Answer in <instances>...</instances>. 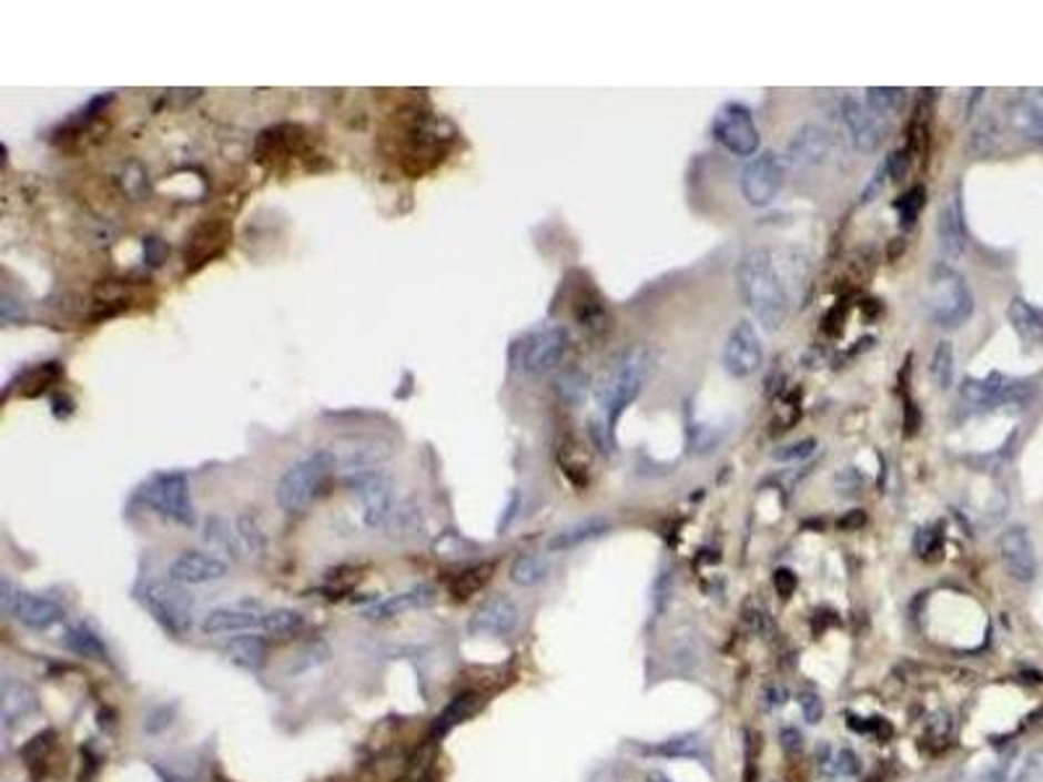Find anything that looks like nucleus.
Listing matches in <instances>:
<instances>
[{
	"label": "nucleus",
	"instance_id": "obj_1",
	"mask_svg": "<svg viewBox=\"0 0 1043 782\" xmlns=\"http://www.w3.org/2000/svg\"><path fill=\"white\" fill-rule=\"evenodd\" d=\"M739 290L767 332H778L791 311V297L767 248H751L739 261Z\"/></svg>",
	"mask_w": 1043,
	"mask_h": 782
},
{
	"label": "nucleus",
	"instance_id": "obj_2",
	"mask_svg": "<svg viewBox=\"0 0 1043 782\" xmlns=\"http://www.w3.org/2000/svg\"><path fill=\"white\" fill-rule=\"evenodd\" d=\"M652 365V355L650 349L637 345L629 347L626 353L618 357L614 370L602 378V384L598 386V405L602 413H606V423H608V436L616 434L618 420H621L624 409L631 405L642 392L645 378L650 374Z\"/></svg>",
	"mask_w": 1043,
	"mask_h": 782
},
{
	"label": "nucleus",
	"instance_id": "obj_3",
	"mask_svg": "<svg viewBox=\"0 0 1043 782\" xmlns=\"http://www.w3.org/2000/svg\"><path fill=\"white\" fill-rule=\"evenodd\" d=\"M340 469L337 454L330 449H318L308 454V457L297 459L290 465L285 473L280 475L277 488H274V498L277 506L285 514H301L316 501L326 480L332 478Z\"/></svg>",
	"mask_w": 1043,
	"mask_h": 782
},
{
	"label": "nucleus",
	"instance_id": "obj_4",
	"mask_svg": "<svg viewBox=\"0 0 1043 782\" xmlns=\"http://www.w3.org/2000/svg\"><path fill=\"white\" fill-rule=\"evenodd\" d=\"M926 308L929 316L944 329H958L960 324H965L973 316V293L963 274L948 264H936L929 277Z\"/></svg>",
	"mask_w": 1043,
	"mask_h": 782
},
{
	"label": "nucleus",
	"instance_id": "obj_5",
	"mask_svg": "<svg viewBox=\"0 0 1043 782\" xmlns=\"http://www.w3.org/2000/svg\"><path fill=\"white\" fill-rule=\"evenodd\" d=\"M141 501H144L162 519L173 521L178 527L196 525V509H193L191 483L183 473L170 469V473H156L141 488Z\"/></svg>",
	"mask_w": 1043,
	"mask_h": 782
},
{
	"label": "nucleus",
	"instance_id": "obj_6",
	"mask_svg": "<svg viewBox=\"0 0 1043 782\" xmlns=\"http://www.w3.org/2000/svg\"><path fill=\"white\" fill-rule=\"evenodd\" d=\"M1035 397V386L1027 378H1012L989 374L986 378H965L960 386V399L965 407L983 413L996 407H1027Z\"/></svg>",
	"mask_w": 1043,
	"mask_h": 782
},
{
	"label": "nucleus",
	"instance_id": "obj_7",
	"mask_svg": "<svg viewBox=\"0 0 1043 782\" xmlns=\"http://www.w3.org/2000/svg\"><path fill=\"white\" fill-rule=\"evenodd\" d=\"M345 486L363 509V525L368 530H384L389 525L394 509V480L384 469H363V473H347Z\"/></svg>",
	"mask_w": 1043,
	"mask_h": 782
},
{
	"label": "nucleus",
	"instance_id": "obj_8",
	"mask_svg": "<svg viewBox=\"0 0 1043 782\" xmlns=\"http://www.w3.org/2000/svg\"><path fill=\"white\" fill-rule=\"evenodd\" d=\"M144 606L156 623L173 637L189 634L196 616V602L183 585L175 582H152L144 590Z\"/></svg>",
	"mask_w": 1043,
	"mask_h": 782
},
{
	"label": "nucleus",
	"instance_id": "obj_9",
	"mask_svg": "<svg viewBox=\"0 0 1043 782\" xmlns=\"http://www.w3.org/2000/svg\"><path fill=\"white\" fill-rule=\"evenodd\" d=\"M0 608L9 613L13 621L32 631H50L65 618V608L50 595L29 592L13 587L9 579L0 582Z\"/></svg>",
	"mask_w": 1043,
	"mask_h": 782
},
{
	"label": "nucleus",
	"instance_id": "obj_10",
	"mask_svg": "<svg viewBox=\"0 0 1043 782\" xmlns=\"http://www.w3.org/2000/svg\"><path fill=\"white\" fill-rule=\"evenodd\" d=\"M712 136L736 156H755L759 149V131L749 108L739 102L722 104L712 121Z\"/></svg>",
	"mask_w": 1043,
	"mask_h": 782
},
{
	"label": "nucleus",
	"instance_id": "obj_11",
	"mask_svg": "<svg viewBox=\"0 0 1043 782\" xmlns=\"http://www.w3.org/2000/svg\"><path fill=\"white\" fill-rule=\"evenodd\" d=\"M569 349V332L564 326H546L530 334L519 349V365L527 376H546L561 365Z\"/></svg>",
	"mask_w": 1043,
	"mask_h": 782
},
{
	"label": "nucleus",
	"instance_id": "obj_12",
	"mask_svg": "<svg viewBox=\"0 0 1043 782\" xmlns=\"http://www.w3.org/2000/svg\"><path fill=\"white\" fill-rule=\"evenodd\" d=\"M786 183V165L774 152H762L743 167L741 193L751 206H767Z\"/></svg>",
	"mask_w": 1043,
	"mask_h": 782
},
{
	"label": "nucleus",
	"instance_id": "obj_13",
	"mask_svg": "<svg viewBox=\"0 0 1043 782\" xmlns=\"http://www.w3.org/2000/svg\"><path fill=\"white\" fill-rule=\"evenodd\" d=\"M840 115H843L848 136H851L859 152L871 154L882 146V141L887 139V121L869 108L867 100L845 97L843 104H840Z\"/></svg>",
	"mask_w": 1043,
	"mask_h": 782
},
{
	"label": "nucleus",
	"instance_id": "obj_14",
	"mask_svg": "<svg viewBox=\"0 0 1043 782\" xmlns=\"http://www.w3.org/2000/svg\"><path fill=\"white\" fill-rule=\"evenodd\" d=\"M764 349H762V339L755 329V324L741 322L730 329L726 347H722V365H726V374L733 378H747L751 374H757V368L762 365Z\"/></svg>",
	"mask_w": 1043,
	"mask_h": 782
},
{
	"label": "nucleus",
	"instance_id": "obj_15",
	"mask_svg": "<svg viewBox=\"0 0 1043 782\" xmlns=\"http://www.w3.org/2000/svg\"><path fill=\"white\" fill-rule=\"evenodd\" d=\"M266 608L259 602H233V606L212 608L201 618V631L206 637H237V634H253L261 631V621H264Z\"/></svg>",
	"mask_w": 1043,
	"mask_h": 782
},
{
	"label": "nucleus",
	"instance_id": "obj_16",
	"mask_svg": "<svg viewBox=\"0 0 1043 782\" xmlns=\"http://www.w3.org/2000/svg\"><path fill=\"white\" fill-rule=\"evenodd\" d=\"M1000 558L1007 577L1017 585H1031L1039 577V558L1025 527L1012 525L1000 535Z\"/></svg>",
	"mask_w": 1043,
	"mask_h": 782
},
{
	"label": "nucleus",
	"instance_id": "obj_17",
	"mask_svg": "<svg viewBox=\"0 0 1043 782\" xmlns=\"http://www.w3.org/2000/svg\"><path fill=\"white\" fill-rule=\"evenodd\" d=\"M230 573V566L214 554H201V550H183L181 556L173 558L168 566V579L183 587H199L212 585L225 579Z\"/></svg>",
	"mask_w": 1043,
	"mask_h": 782
},
{
	"label": "nucleus",
	"instance_id": "obj_18",
	"mask_svg": "<svg viewBox=\"0 0 1043 782\" xmlns=\"http://www.w3.org/2000/svg\"><path fill=\"white\" fill-rule=\"evenodd\" d=\"M936 243L942 258L960 261L968 245V230H965V212L963 201H960V191H952L948 199L939 206L936 217Z\"/></svg>",
	"mask_w": 1043,
	"mask_h": 782
},
{
	"label": "nucleus",
	"instance_id": "obj_19",
	"mask_svg": "<svg viewBox=\"0 0 1043 782\" xmlns=\"http://www.w3.org/2000/svg\"><path fill=\"white\" fill-rule=\"evenodd\" d=\"M519 626V608L509 595H494L469 618V634L509 637Z\"/></svg>",
	"mask_w": 1043,
	"mask_h": 782
},
{
	"label": "nucleus",
	"instance_id": "obj_20",
	"mask_svg": "<svg viewBox=\"0 0 1043 782\" xmlns=\"http://www.w3.org/2000/svg\"><path fill=\"white\" fill-rule=\"evenodd\" d=\"M436 600H438L436 587L413 585V587H407V590L389 595V598L376 600L374 606L365 608V618H371V621H392V618L413 613V610H426L434 606Z\"/></svg>",
	"mask_w": 1043,
	"mask_h": 782
},
{
	"label": "nucleus",
	"instance_id": "obj_21",
	"mask_svg": "<svg viewBox=\"0 0 1043 782\" xmlns=\"http://www.w3.org/2000/svg\"><path fill=\"white\" fill-rule=\"evenodd\" d=\"M37 712V694L21 678L6 676L0 687V720L6 733H13L21 722H27Z\"/></svg>",
	"mask_w": 1043,
	"mask_h": 782
},
{
	"label": "nucleus",
	"instance_id": "obj_22",
	"mask_svg": "<svg viewBox=\"0 0 1043 782\" xmlns=\"http://www.w3.org/2000/svg\"><path fill=\"white\" fill-rule=\"evenodd\" d=\"M830 149L832 136L827 133V129L817 123H807L793 133L791 144H788V160H791L796 167H811L824 162L827 156H830Z\"/></svg>",
	"mask_w": 1043,
	"mask_h": 782
},
{
	"label": "nucleus",
	"instance_id": "obj_23",
	"mask_svg": "<svg viewBox=\"0 0 1043 782\" xmlns=\"http://www.w3.org/2000/svg\"><path fill=\"white\" fill-rule=\"evenodd\" d=\"M1010 123L1020 136L1043 146V89H1025L1010 104Z\"/></svg>",
	"mask_w": 1043,
	"mask_h": 782
},
{
	"label": "nucleus",
	"instance_id": "obj_24",
	"mask_svg": "<svg viewBox=\"0 0 1043 782\" xmlns=\"http://www.w3.org/2000/svg\"><path fill=\"white\" fill-rule=\"evenodd\" d=\"M1007 318L1012 332L1017 334V339L1023 342L1025 347H1039L1043 345V311L1035 308L1033 303H1027L1025 297H1012V303L1007 305Z\"/></svg>",
	"mask_w": 1043,
	"mask_h": 782
},
{
	"label": "nucleus",
	"instance_id": "obj_25",
	"mask_svg": "<svg viewBox=\"0 0 1043 782\" xmlns=\"http://www.w3.org/2000/svg\"><path fill=\"white\" fill-rule=\"evenodd\" d=\"M342 449H345V454H337V459H340V467H345L347 473H363V469H378V465H382L384 459H389V446L382 444V441H374V438H371V441H363V438H357V441H350L347 446H342Z\"/></svg>",
	"mask_w": 1043,
	"mask_h": 782
},
{
	"label": "nucleus",
	"instance_id": "obj_26",
	"mask_svg": "<svg viewBox=\"0 0 1043 782\" xmlns=\"http://www.w3.org/2000/svg\"><path fill=\"white\" fill-rule=\"evenodd\" d=\"M61 642H63L65 650H71L73 654H79V658L100 660V662H104V660L110 658L108 644L102 642V637L97 634V631H94L89 623H71V626H65Z\"/></svg>",
	"mask_w": 1043,
	"mask_h": 782
},
{
	"label": "nucleus",
	"instance_id": "obj_27",
	"mask_svg": "<svg viewBox=\"0 0 1043 782\" xmlns=\"http://www.w3.org/2000/svg\"><path fill=\"white\" fill-rule=\"evenodd\" d=\"M225 654L233 666L249 670V673H259L266 666V644L264 639L256 634H237L230 637L225 644Z\"/></svg>",
	"mask_w": 1043,
	"mask_h": 782
},
{
	"label": "nucleus",
	"instance_id": "obj_28",
	"mask_svg": "<svg viewBox=\"0 0 1043 782\" xmlns=\"http://www.w3.org/2000/svg\"><path fill=\"white\" fill-rule=\"evenodd\" d=\"M608 530H610V525L606 519L595 517V519L577 521V525H571V527H566V530L556 532L554 538L548 540V550H550V554H564V550L579 548V546H585V542L602 538V535H606Z\"/></svg>",
	"mask_w": 1043,
	"mask_h": 782
},
{
	"label": "nucleus",
	"instance_id": "obj_29",
	"mask_svg": "<svg viewBox=\"0 0 1043 782\" xmlns=\"http://www.w3.org/2000/svg\"><path fill=\"white\" fill-rule=\"evenodd\" d=\"M235 535L237 542H241V550L249 558H264L266 550H270V540H266L264 527H261V521L253 511L237 514Z\"/></svg>",
	"mask_w": 1043,
	"mask_h": 782
},
{
	"label": "nucleus",
	"instance_id": "obj_30",
	"mask_svg": "<svg viewBox=\"0 0 1043 782\" xmlns=\"http://www.w3.org/2000/svg\"><path fill=\"white\" fill-rule=\"evenodd\" d=\"M550 573V563L543 554H522L514 558L512 569H509V579L517 587H535L540 582H546Z\"/></svg>",
	"mask_w": 1043,
	"mask_h": 782
},
{
	"label": "nucleus",
	"instance_id": "obj_31",
	"mask_svg": "<svg viewBox=\"0 0 1043 782\" xmlns=\"http://www.w3.org/2000/svg\"><path fill=\"white\" fill-rule=\"evenodd\" d=\"M303 613L293 608H266L264 621H261V634L266 637H290L303 629Z\"/></svg>",
	"mask_w": 1043,
	"mask_h": 782
},
{
	"label": "nucleus",
	"instance_id": "obj_32",
	"mask_svg": "<svg viewBox=\"0 0 1043 782\" xmlns=\"http://www.w3.org/2000/svg\"><path fill=\"white\" fill-rule=\"evenodd\" d=\"M647 754L655 756H666V759H691V756H702V741L695 733H683V735H674V739H666L660 743H652V747H645Z\"/></svg>",
	"mask_w": 1043,
	"mask_h": 782
},
{
	"label": "nucleus",
	"instance_id": "obj_33",
	"mask_svg": "<svg viewBox=\"0 0 1043 782\" xmlns=\"http://www.w3.org/2000/svg\"><path fill=\"white\" fill-rule=\"evenodd\" d=\"M905 89H895V87H869L867 89V104L874 110L877 115L887 118L898 115L905 104Z\"/></svg>",
	"mask_w": 1043,
	"mask_h": 782
},
{
	"label": "nucleus",
	"instance_id": "obj_34",
	"mask_svg": "<svg viewBox=\"0 0 1043 782\" xmlns=\"http://www.w3.org/2000/svg\"><path fill=\"white\" fill-rule=\"evenodd\" d=\"M61 378H63L61 363L37 365V368H32L24 378H21V394H24V397H37V394L48 392L50 386L55 382H61Z\"/></svg>",
	"mask_w": 1043,
	"mask_h": 782
},
{
	"label": "nucleus",
	"instance_id": "obj_35",
	"mask_svg": "<svg viewBox=\"0 0 1043 782\" xmlns=\"http://www.w3.org/2000/svg\"><path fill=\"white\" fill-rule=\"evenodd\" d=\"M490 573H494V563H480V566H473V569H467V571H462L457 573V579H452L449 582V590L454 598H469V595L473 592H478L483 590V587L488 585V579H490Z\"/></svg>",
	"mask_w": 1043,
	"mask_h": 782
},
{
	"label": "nucleus",
	"instance_id": "obj_36",
	"mask_svg": "<svg viewBox=\"0 0 1043 782\" xmlns=\"http://www.w3.org/2000/svg\"><path fill=\"white\" fill-rule=\"evenodd\" d=\"M931 378L939 389H950L955 382V349L950 342H939L934 355H931Z\"/></svg>",
	"mask_w": 1043,
	"mask_h": 782
},
{
	"label": "nucleus",
	"instance_id": "obj_37",
	"mask_svg": "<svg viewBox=\"0 0 1043 782\" xmlns=\"http://www.w3.org/2000/svg\"><path fill=\"white\" fill-rule=\"evenodd\" d=\"M204 530H206V532H204L206 542H212V546L227 550V554L233 556V558H241L243 550H241V542H237L235 527H230L225 519H222V517H209Z\"/></svg>",
	"mask_w": 1043,
	"mask_h": 782
},
{
	"label": "nucleus",
	"instance_id": "obj_38",
	"mask_svg": "<svg viewBox=\"0 0 1043 782\" xmlns=\"http://www.w3.org/2000/svg\"><path fill=\"white\" fill-rule=\"evenodd\" d=\"M386 527H389V530H397L394 535H399V538H413V535H417V530H423L421 506H417L415 501L397 504V509H394L389 525Z\"/></svg>",
	"mask_w": 1043,
	"mask_h": 782
},
{
	"label": "nucleus",
	"instance_id": "obj_39",
	"mask_svg": "<svg viewBox=\"0 0 1043 782\" xmlns=\"http://www.w3.org/2000/svg\"><path fill=\"white\" fill-rule=\"evenodd\" d=\"M923 204H926V189H923V185H913V189H908L903 196L895 201L900 225L913 227L915 220H919Z\"/></svg>",
	"mask_w": 1043,
	"mask_h": 782
},
{
	"label": "nucleus",
	"instance_id": "obj_40",
	"mask_svg": "<svg viewBox=\"0 0 1043 782\" xmlns=\"http://www.w3.org/2000/svg\"><path fill=\"white\" fill-rule=\"evenodd\" d=\"M473 699H475L473 694L457 697L449 707H446L444 714H442V718H438V722H436V735H438V739L449 733V730H452L454 725H457V722L465 720L467 714H473V710H475Z\"/></svg>",
	"mask_w": 1043,
	"mask_h": 782
},
{
	"label": "nucleus",
	"instance_id": "obj_41",
	"mask_svg": "<svg viewBox=\"0 0 1043 782\" xmlns=\"http://www.w3.org/2000/svg\"><path fill=\"white\" fill-rule=\"evenodd\" d=\"M556 389L566 405H579L587 394V376L583 370H566V374L558 376Z\"/></svg>",
	"mask_w": 1043,
	"mask_h": 782
},
{
	"label": "nucleus",
	"instance_id": "obj_42",
	"mask_svg": "<svg viewBox=\"0 0 1043 782\" xmlns=\"http://www.w3.org/2000/svg\"><path fill=\"white\" fill-rule=\"evenodd\" d=\"M1012 782H1043V749H1035L1020 759Z\"/></svg>",
	"mask_w": 1043,
	"mask_h": 782
},
{
	"label": "nucleus",
	"instance_id": "obj_43",
	"mask_svg": "<svg viewBox=\"0 0 1043 782\" xmlns=\"http://www.w3.org/2000/svg\"><path fill=\"white\" fill-rule=\"evenodd\" d=\"M942 548H944V535L939 525L926 527V530H921L919 538H915V550H919L921 558H929V561H934V558L942 554Z\"/></svg>",
	"mask_w": 1043,
	"mask_h": 782
},
{
	"label": "nucleus",
	"instance_id": "obj_44",
	"mask_svg": "<svg viewBox=\"0 0 1043 782\" xmlns=\"http://www.w3.org/2000/svg\"><path fill=\"white\" fill-rule=\"evenodd\" d=\"M1015 764L1017 762H1000L994 766H986V770L975 774L973 782H1012V778H1015Z\"/></svg>",
	"mask_w": 1043,
	"mask_h": 782
},
{
	"label": "nucleus",
	"instance_id": "obj_45",
	"mask_svg": "<svg viewBox=\"0 0 1043 782\" xmlns=\"http://www.w3.org/2000/svg\"><path fill=\"white\" fill-rule=\"evenodd\" d=\"M832 766H834V772L843 774V778H855V774L861 772L859 756H855L851 749H840L832 759Z\"/></svg>",
	"mask_w": 1043,
	"mask_h": 782
},
{
	"label": "nucleus",
	"instance_id": "obj_46",
	"mask_svg": "<svg viewBox=\"0 0 1043 782\" xmlns=\"http://www.w3.org/2000/svg\"><path fill=\"white\" fill-rule=\"evenodd\" d=\"M799 704H801L803 720H807L809 725H817V722H822V718H824V702H822V699H819L817 694H811V691H807V694L799 697Z\"/></svg>",
	"mask_w": 1043,
	"mask_h": 782
},
{
	"label": "nucleus",
	"instance_id": "obj_47",
	"mask_svg": "<svg viewBox=\"0 0 1043 782\" xmlns=\"http://www.w3.org/2000/svg\"><path fill=\"white\" fill-rule=\"evenodd\" d=\"M780 747L786 754H801L803 751V733L799 728H782L780 730Z\"/></svg>",
	"mask_w": 1043,
	"mask_h": 782
},
{
	"label": "nucleus",
	"instance_id": "obj_48",
	"mask_svg": "<svg viewBox=\"0 0 1043 782\" xmlns=\"http://www.w3.org/2000/svg\"><path fill=\"white\" fill-rule=\"evenodd\" d=\"M796 585H799V579H796V573L791 569H778L774 571V590H778L782 598H791L793 590H796Z\"/></svg>",
	"mask_w": 1043,
	"mask_h": 782
},
{
	"label": "nucleus",
	"instance_id": "obj_49",
	"mask_svg": "<svg viewBox=\"0 0 1043 782\" xmlns=\"http://www.w3.org/2000/svg\"><path fill=\"white\" fill-rule=\"evenodd\" d=\"M814 438H807V441H801V444H793V446H786V449L774 454V457L778 459H803V457H809L811 451H814Z\"/></svg>",
	"mask_w": 1043,
	"mask_h": 782
},
{
	"label": "nucleus",
	"instance_id": "obj_50",
	"mask_svg": "<svg viewBox=\"0 0 1043 782\" xmlns=\"http://www.w3.org/2000/svg\"><path fill=\"white\" fill-rule=\"evenodd\" d=\"M645 782H674V780H670L666 772H660V770H650V772L645 774Z\"/></svg>",
	"mask_w": 1043,
	"mask_h": 782
}]
</instances>
